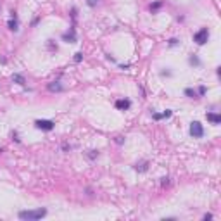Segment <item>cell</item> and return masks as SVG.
<instances>
[{"mask_svg":"<svg viewBox=\"0 0 221 221\" xmlns=\"http://www.w3.org/2000/svg\"><path fill=\"white\" fill-rule=\"evenodd\" d=\"M18 216L19 220H24V221H37L42 220L43 216H47V209L40 207V209H31V211H21Z\"/></svg>","mask_w":221,"mask_h":221,"instance_id":"1","label":"cell"},{"mask_svg":"<svg viewBox=\"0 0 221 221\" xmlns=\"http://www.w3.org/2000/svg\"><path fill=\"white\" fill-rule=\"evenodd\" d=\"M207 40H209V30H207V28H201V30L194 35V42H195L197 45L207 43Z\"/></svg>","mask_w":221,"mask_h":221,"instance_id":"2","label":"cell"},{"mask_svg":"<svg viewBox=\"0 0 221 221\" xmlns=\"http://www.w3.org/2000/svg\"><path fill=\"white\" fill-rule=\"evenodd\" d=\"M190 135H192L194 138H202L204 137V128H202V125H201L199 121H194V123L190 125Z\"/></svg>","mask_w":221,"mask_h":221,"instance_id":"3","label":"cell"},{"mask_svg":"<svg viewBox=\"0 0 221 221\" xmlns=\"http://www.w3.org/2000/svg\"><path fill=\"white\" fill-rule=\"evenodd\" d=\"M54 121H50V119H37L35 121V126L38 130H43V131H50V130H54Z\"/></svg>","mask_w":221,"mask_h":221,"instance_id":"4","label":"cell"},{"mask_svg":"<svg viewBox=\"0 0 221 221\" xmlns=\"http://www.w3.org/2000/svg\"><path fill=\"white\" fill-rule=\"evenodd\" d=\"M62 40L68 42V43H76V30H74V26H71V30L62 35Z\"/></svg>","mask_w":221,"mask_h":221,"instance_id":"5","label":"cell"},{"mask_svg":"<svg viewBox=\"0 0 221 221\" xmlns=\"http://www.w3.org/2000/svg\"><path fill=\"white\" fill-rule=\"evenodd\" d=\"M7 26H9V30H11V31H18V30H19L18 16H16V12H14V11L11 12V19H9V23H7Z\"/></svg>","mask_w":221,"mask_h":221,"instance_id":"6","label":"cell"},{"mask_svg":"<svg viewBox=\"0 0 221 221\" xmlns=\"http://www.w3.org/2000/svg\"><path fill=\"white\" fill-rule=\"evenodd\" d=\"M47 88H49V92H62L64 90V87H62L61 81H50L47 85Z\"/></svg>","mask_w":221,"mask_h":221,"instance_id":"7","label":"cell"},{"mask_svg":"<svg viewBox=\"0 0 221 221\" xmlns=\"http://www.w3.org/2000/svg\"><path fill=\"white\" fill-rule=\"evenodd\" d=\"M116 109H121V110H126L130 109V106H131V102H130L128 99H125V100H116Z\"/></svg>","mask_w":221,"mask_h":221,"instance_id":"8","label":"cell"},{"mask_svg":"<svg viewBox=\"0 0 221 221\" xmlns=\"http://www.w3.org/2000/svg\"><path fill=\"white\" fill-rule=\"evenodd\" d=\"M206 118H207V121H211L213 125H220V123H221V116H220V114L207 112V114H206Z\"/></svg>","mask_w":221,"mask_h":221,"instance_id":"9","label":"cell"},{"mask_svg":"<svg viewBox=\"0 0 221 221\" xmlns=\"http://www.w3.org/2000/svg\"><path fill=\"white\" fill-rule=\"evenodd\" d=\"M135 169L137 171H140V173H145L149 169V161H142V163H137L135 164Z\"/></svg>","mask_w":221,"mask_h":221,"instance_id":"10","label":"cell"},{"mask_svg":"<svg viewBox=\"0 0 221 221\" xmlns=\"http://www.w3.org/2000/svg\"><path fill=\"white\" fill-rule=\"evenodd\" d=\"M12 81H16L18 85H23V87H24V83H26L24 76H21V74H12Z\"/></svg>","mask_w":221,"mask_h":221,"instance_id":"11","label":"cell"},{"mask_svg":"<svg viewBox=\"0 0 221 221\" xmlns=\"http://www.w3.org/2000/svg\"><path fill=\"white\" fill-rule=\"evenodd\" d=\"M161 7H163V2H161V0H157V2H154V4H150V11H152V12L159 11Z\"/></svg>","mask_w":221,"mask_h":221,"instance_id":"12","label":"cell"},{"mask_svg":"<svg viewBox=\"0 0 221 221\" xmlns=\"http://www.w3.org/2000/svg\"><path fill=\"white\" fill-rule=\"evenodd\" d=\"M185 95H187V97H190V99H197V92H195V90H192V88H187V90H185Z\"/></svg>","mask_w":221,"mask_h":221,"instance_id":"13","label":"cell"},{"mask_svg":"<svg viewBox=\"0 0 221 221\" xmlns=\"http://www.w3.org/2000/svg\"><path fill=\"white\" fill-rule=\"evenodd\" d=\"M188 62H190V64H195V66H201V61H199V57H195V55H192V57L188 59Z\"/></svg>","mask_w":221,"mask_h":221,"instance_id":"14","label":"cell"},{"mask_svg":"<svg viewBox=\"0 0 221 221\" xmlns=\"http://www.w3.org/2000/svg\"><path fill=\"white\" fill-rule=\"evenodd\" d=\"M90 159H95V157H99V150H88V154H87Z\"/></svg>","mask_w":221,"mask_h":221,"instance_id":"15","label":"cell"},{"mask_svg":"<svg viewBox=\"0 0 221 221\" xmlns=\"http://www.w3.org/2000/svg\"><path fill=\"white\" fill-rule=\"evenodd\" d=\"M74 61H76V62H81V61H83V52L74 54Z\"/></svg>","mask_w":221,"mask_h":221,"instance_id":"16","label":"cell"},{"mask_svg":"<svg viewBox=\"0 0 221 221\" xmlns=\"http://www.w3.org/2000/svg\"><path fill=\"white\" fill-rule=\"evenodd\" d=\"M97 2H99V0H87L88 7H95V5H97Z\"/></svg>","mask_w":221,"mask_h":221,"instance_id":"17","label":"cell"},{"mask_svg":"<svg viewBox=\"0 0 221 221\" xmlns=\"http://www.w3.org/2000/svg\"><path fill=\"white\" fill-rule=\"evenodd\" d=\"M178 43H180V42H178L176 38H171V40H169V45H171V47H175V45H178Z\"/></svg>","mask_w":221,"mask_h":221,"instance_id":"18","label":"cell"},{"mask_svg":"<svg viewBox=\"0 0 221 221\" xmlns=\"http://www.w3.org/2000/svg\"><path fill=\"white\" fill-rule=\"evenodd\" d=\"M171 114H173V112H171V110L168 109V110H164V112H163V118H169Z\"/></svg>","mask_w":221,"mask_h":221,"instance_id":"19","label":"cell"},{"mask_svg":"<svg viewBox=\"0 0 221 221\" xmlns=\"http://www.w3.org/2000/svg\"><path fill=\"white\" fill-rule=\"evenodd\" d=\"M152 118H154V119H156V121H159V119H161V118H163V114H156V112H154V114H152Z\"/></svg>","mask_w":221,"mask_h":221,"instance_id":"20","label":"cell"},{"mask_svg":"<svg viewBox=\"0 0 221 221\" xmlns=\"http://www.w3.org/2000/svg\"><path fill=\"white\" fill-rule=\"evenodd\" d=\"M204 93H206V87H201V88H199V95L202 97Z\"/></svg>","mask_w":221,"mask_h":221,"instance_id":"21","label":"cell"},{"mask_svg":"<svg viewBox=\"0 0 221 221\" xmlns=\"http://www.w3.org/2000/svg\"><path fill=\"white\" fill-rule=\"evenodd\" d=\"M116 144L121 145V144H123V137H116Z\"/></svg>","mask_w":221,"mask_h":221,"instance_id":"22","label":"cell"},{"mask_svg":"<svg viewBox=\"0 0 221 221\" xmlns=\"http://www.w3.org/2000/svg\"><path fill=\"white\" fill-rule=\"evenodd\" d=\"M12 140H16V142H19V138H18V133H16V131H12Z\"/></svg>","mask_w":221,"mask_h":221,"instance_id":"23","label":"cell"},{"mask_svg":"<svg viewBox=\"0 0 221 221\" xmlns=\"http://www.w3.org/2000/svg\"><path fill=\"white\" fill-rule=\"evenodd\" d=\"M204 220H213V214H204Z\"/></svg>","mask_w":221,"mask_h":221,"instance_id":"24","label":"cell"},{"mask_svg":"<svg viewBox=\"0 0 221 221\" xmlns=\"http://www.w3.org/2000/svg\"><path fill=\"white\" fill-rule=\"evenodd\" d=\"M161 183H163V185H168V183H169V178H163V182H161Z\"/></svg>","mask_w":221,"mask_h":221,"instance_id":"25","label":"cell"}]
</instances>
